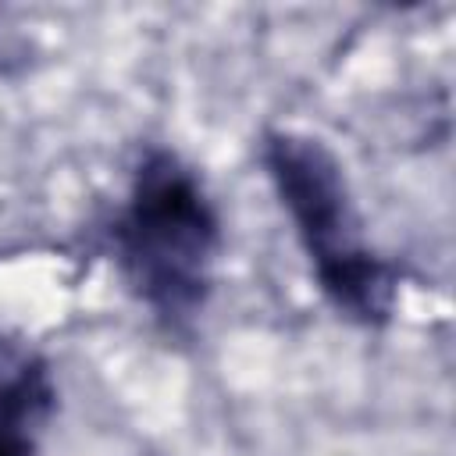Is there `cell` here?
<instances>
[{
  "instance_id": "2",
  "label": "cell",
  "mask_w": 456,
  "mask_h": 456,
  "mask_svg": "<svg viewBox=\"0 0 456 456\" xmlns=\"http://www.w3.org/2000/svg\"><path fill=\"white\" fill-rule=\"evenodd\" d=\"M217 214L196 175L171 153H150L118 221V246L132 285L160 314H189L207 296L217 249Z\"/></svg>"
},
{
  "instance_id": "1",
  "label": "cell",
  "mask_w": 456,
  "mask_h": 456,
  "mask_svg": "<svg viewBox=\"0 0 456 456\" xmlns=\"http://www.w3.org/2000/svg\"><path fill=\"white\" fill-rule=\"evenodd\" d=\"M264 167L331 306L360 324H381L395 303V274L360 239L356 207L338 157L314 135L271 132Z\"/></svg>"
},
{
  "instance_id": "4",
  "label": "cell",
  "mask_w": 456,
  "mask_h": 456,
  "mask_svg": "<svg viewBox=\"0 0 456 456\" xmlns=\"http://www.w3.org/2000/svg\"><path fill=\"white\" fill-rule=\"evenodd\" d=\"M0 456H32L28 435L14 428H0Z\"/></svg>"
},
{
  "instance_id": "3",
  "label": "cell",
  "mask_w": 456,
  "mask_h": 456,
  "mask_svg": "<svg viewBox=\"0 0 456 456\" xmlns=\"http://www.w3.org/2000/svg\"><path fill=\"white\" fill-rule=\"evenodd\" d=\"M53 406V385L39 360H21L0 378V428L25 431L39 424Z\"/></svg>"
}]
</instances>
